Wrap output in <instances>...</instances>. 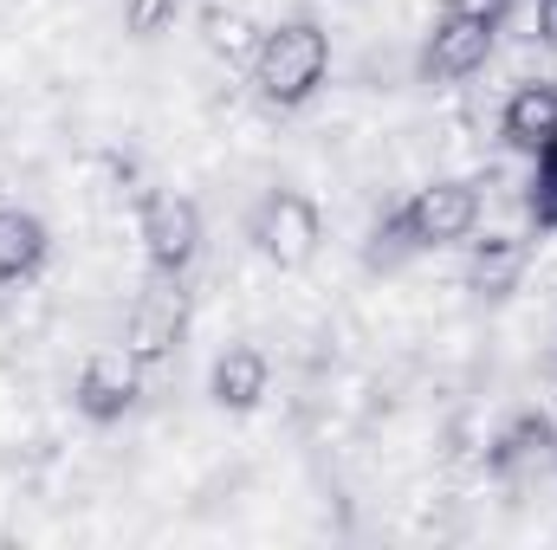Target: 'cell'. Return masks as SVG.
Returning <instances> with one entry per match:
<instances>
[{
    "label": "cell",
    "instance_id": "3",
    "mask_svg": "<svg viewBox=\"0 0 557 550\" xmlns=\"http://www.w3.org/2000/svg\"><path fill=\"white\" fill-rule=\"evenodd\" d=\"M247 240H253V253H260L267 266L298 273V266H311L318 247H324V214H318V201H311L305 188H273V195L253 208Z\"/></svg>",
    "mask_w": 557,
    "mask_h": 550
},
{
    "label": "cell",
    "instance_id": "4",
    "mask_svg": "<svg viewBox=\"0 0 557 550\" xmlns=\"http://www.w3.org/2000/svg\"><path fill=\"white\" fill-rule=\"evenodd\" d=\"M137 234L149 253V273H188L201 253V208L175 188H149L137 208Z\"/></svg>",
    "mask_w": 557,
    "mask_h": 550
},
{
    "label": "cell",
    "instance_id": "14",
    "mask_svg": "<svg viewBox=\"0 0 557 550\" xmlns=\"http://www.w3.org/2000/svg\"><path fill=\"white\" fill-rule=\"evenodd\" d=\"M175 13H182V0H124V26H131L137 39H156Z\"/></svg>",
    "mask_w": 557,
    "mask_h": 550
},
{
    "label": "cell",
    "instance_id": "8",
    "mask_svg": "<svg viewBox=\"0 0 557 550\" xmlns=\"http://www.w3.org/2000/svg\"><path fill=\"white\" fill-rule=\"evenodd\" d=\"M208 396H214V409H227V414H253L273 396V363H267V350L227 343V350L208 363Z\"/></svg>",
    "mask_w": 557,
    "mask_h": 550
},
{
    "label": "cell",
    "instance_id": "5",
    "mask_svg": "<svg viewBox=\"0 0 557 550\" xmlns=\"http://www.w3.org/2000/svg\"><path fill=\"white\" fill-rule=\"evenodd\" d=\"M403 221L416 247H467L486 221V195L480 182H434V188H416V201H403Z\"/></svg>",
    "mask_w": 557,
    "mask_h": 550
},
{
    "label": "cell",
    "instance_id": "6",
    "mask_svg": "<svg viewBox=\"0 0 557 550\" xmlns=\"http://www.w3.org/2000/svg\"><path fill=\"white\" fill-rule=\"evenodd\" d=\"M72 396H78V414H85V421H117V414H131L137 409V396H143V357L137 350H124V343L85 357Z\"/></svg>",
    "mask_w": 557,
    "mask_h": 550
},
{
    "label": "cell",
    "instance_id": "1",
    "mask_svg": "<svg viewBox=\"0 0 557 550\" xmlns=\"http://www.w3.org/2000/svg\"><path fill=\"white\" fill-rule=\"evenodd\" d=\"M247 72H253V91H260L267 104L298 111V104H311V98L324 91V78H331V33H324L318 20H278V26H267V33L253 39Z\"/></svg>",
    "mask_w": 557,
    "mask_h": 550
},
{
    "label": "cell",
    "instance_id": "11",
    "mask_svg": "<svg viewBox=\"0 0 557 550\" xmlns=\"http://www.w3.org/2000/svg\"><path fill=\"white\" fill-rule=\"evenodd\" d=\"M467 247H473L467 278H473L480 291H493V298H499V291H512V285L525 278V240H512V234H486V240H480V234H473Z\"/></svg>",
    "mask_w": 557,
    "mask_h": 550
},
{
    "label": "cell",
    "instance_id": "10",
    "mask_svg": "<svg viewBox=\"0 0 557 550\" xmlns=\"http://www.w3.org/2000/svg\"><path fill=\"white\" fill-rule=\"evenodd\" d=\"M46 253H52V240H46V221L33 214V208H13V201H0V285H20V278H33L46 266Z\"/></svg>",
    "mask_w": 557,
    "mask_h": 550
},
{
    "label": "cell",
    "instance_id": "13",
    "mask_svg": "<svg viewBox=\"0 0 557 550\" xmlns=\"http://www.w3.org/2000/svg\"><path fill=\"white\" fill-rule=\"evenodd\" d=\"M208 26H214V33H208L214 52H227V59H253V39H260V33H253L240 13H208Z\"/></svg>",
    "mask_w": 557,
    "mask_h": 550
},
{
    "label": "cell",
    "instance_id": "12",
    "mask_svg": "<svg viewBox=\"0 0 557 550\" xmlns=\"http://www.w3.org/2000/svg\"><path fill=\"white\" fill-rule=\"evenodd\" d=\"M532 162H539V175H532V214H539L545 227H557V130Z\"/></svg>",
    "mask_w": 557,
    "mask_h": 550
},
{
    "label": "cell",
    "instance_id": "2",
    "mask_svg": "<svg viewBox=\"0 0 557 550\" xmlns=\"http://www.w3.org/2000/svg\"><path fill=\"white\" fill-rule=\"evenodd\" d=\"M499 52V7L480 0H447L421 39V78L428 85H467L486 72V59Z\"/></svg>",
    "mask_w": 557,
    "mask_h": 550
},
{
    "label": "cell",
    "instance_id": "7",
    "mask_svg": "<svg viewBox=\"0 0 557 550\" xmlns=\"http://www.w3.org/2000/svg\"><path fill=\"white\" fill-rule=\"evenodd\" d=\"M188 324V298H182V273H156L131 304V324H124V350H137L143 363L169 357V343L182 337Z\"/></svg>",
    "mask_w": 557,
    "mask_h": 550
},
{
    "label": "cell",
    "instance_id": "9",
    "mask_svg": "<svg viewBox=\"0 0 557 550\" xmlns=\"http://www.w3.org/2000/svg\"><path fill=\"white\" fill-rule=\"evenodd\" d=\"M552 130H557V85H545V78L512 85L506 104H499V137H506V149L539 155L552 142Z\"/></svg>",
    "mask_w": 557,
    "mask_h": 550
}]
</instances>
